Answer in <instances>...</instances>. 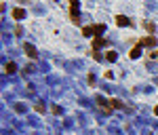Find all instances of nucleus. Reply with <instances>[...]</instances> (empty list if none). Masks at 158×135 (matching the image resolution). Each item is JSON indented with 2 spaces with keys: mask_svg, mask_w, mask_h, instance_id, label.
Listing matches in <instances>:
<instances>
[{
  "mask_svg": "<svg viewBox=\"0 0 158 135\" xmlns=\"http://www.w3.org/2000/svg\"><path fill=\"white\" fill-rule=\"evenodd\" d=\"M82 34H84V36H91V34L95 36V30H93V25H86V28H82Z\"/></svg>",
  "mask_w": 158,
  "mask_h": 135,
  "instance_id": "9d476101",
  "label": "nucleus"
},
{
  "mask_svg": "<svg viewBox=\"0 0 158 135\" xmlns=\"http://www.w3.org/2000/svg\"><path fill=\"white\" fill-rule=\"evenodd\" d=\"M11 15H13V19L21 21V19L25 17V11H23V8H13V13H11Z\"/></svg>",
  "mask_w": 158,
  "mask_h": 135,
  "instance_id": "7ed1b4c3",
  "label": "nucleus"
},
{
  "mask_svg": "<svg viewBox=\"0 0 158 135\" xmlns=\"http://www.w3.org/2000/svg\"><path fill=\"white\" fill-rule=\"evenodd\" d=\"M93 30H95V36H99V34L106 32V25L103 23H97V25H93Z\"/></svg>",
  "mask_w": 158,
  "mask_h": 135,
  "instance_id": "6e6552de",
  "label": "nucleus"
},
{
  "mask_svg": "<svg viewBox=\"0 0 158 135\" xmlns=\"http://www.w3.org/2000/svg\"><path fill=\"white\" fill-rule=\"evenodd\" d=\"M137 45L139 46H154L156 45V38H154V36H148V38H141Z\"/></svg>",
  "mask_w": 158,
  "mask_h": 135,
  "instance_id": "f257e3e1",
  "label": "nucleus"
},
{
  "mask_svg": "<svg viewBox=\"0 0 158 135\" xmlns=\"http://www.w3.org/2000/svg\"><path fill=\"white\" fill-rule=\"evenodd\" d=\"M78 4V0H70V6H76Z\"/></svg>",
  "mask_w": 158,
  "mask_h": 135,
  "instance_id": "4468645a",
  "label": "nucleus"
},
{
  "mask_svg": "<svg viewBox=\"0 0 158 135\" xmlns=\"http://www.w3.org/2000/svg\"><path fill=\"white\" fill-rule=\"evenodd\" d=\"M106 59H108V61H116V59H118V55H116L114 51H108V53H106Z\"/></svg>",
  "mask_w": 158,
  "mask_h": 135,
  "instance_id": "9b49d317",
  "label": "nucleus"
},
{
  "mask_svg": "<svg viewBox=\"0 0 158 135\" xmlns=\"http://www.w3.org/2000/svg\"><path fill=\"white\" fill-rule=\"evenodd\" d=\"M4 72H6V74H13V72H17V66H15L13 61H8V63L4 66Z\"/></svg>",
  "mask_w": 158,
  "mask_h": 135,
  "instance_id": "0eeeda50",
  "label": "nucleus"
},
{
  "mask_svg": "<svg viewBox=\"0 0 158 135\" xmlns=\"http://www.w3.org/2000/svg\"><path fill=\"white\" fill-rule=\"evenodd\" d=\"M154 114H156V116H158V106H156V108H154Z\"/></svg>",
  "mask_w": 158,
  "mask_h": 135,
  "instance_id": "2eb2a0df",
  "label": "nucleus"
},
{
  "mask_svg": "<svg viewBox=\"0 0 158 135\" xmlns=\"http://www.w3.org/2000/svg\"><path fill=\"white\" fill-rule=\"evenodd\" d=\"M146 28H148V32H154V30H156V25H154V23H146Z\"/></svg>",
  "mask_w": 158,
  "mask_h": 135,
  "instance_id": "f8f14e48",
  "label": "nucleus"
},
{
  "mask_svg": "<svg viewBox=\"0 0 158 135\" xmlns=\"http://www.w3.org/2000/svg\"><path fill=\"white\" fill-rule=\"evenodd\" d=\"M106 45H108V40L101 38V36H97V38L93 40V49H101V46H106Z\"/></svg>",
  "mask_w": 158,
  "mask_h": 135,
  "instance_id": "20e7f679",
  "label": "nucleus"
},
{
  "mask_svg": "<svg viewBox=\"0 0 158 135\" xmlns=\"http://www.w3.org/2000/svg\"><path fill=\"white\" fill-rule=\"evenodd\" d=\"M23 51H25V55L32 57V59H36V55H38V51H36L32 45H23Z\"/></svg>",
  "mask_w": 158,
  "mask_h": 135,
  "instance_id": "f03ea898",
  "label": "nucleus"
},
{
  "mask_svg": "<svg viewBox=\"0 0 158 135\" xmlns=\"http://www.w3.org/2000/svg\"><path fill=\"white\" fill-rule=\"evenodd\" d=\"M108 103H110V108H122V101H120V99H116V97H112Z\"/></svg>",
  "mask_w": 158,
  "mask_h": 135,
  "instance_id": "1a4fd4ad",
  "label": "nucleus"
},
{
  "mask_svg": "<svg viewBox=\"0 0 158 135\" xmlns=\"http://www.w3.org/2000/svg\"><path fill=\"white\" fill-rule=\"evenodd\" d=\"M139 55H141V46H139V45L135 46V49H131V53H129V57H131V59H137Z\"/></svg>",
  "mask_w": 158,
  "mask_h": 135,
  "instance_id": "423d86ee",
  "label": "nucleus"
},
{
  "mask_svg": "<svg viewBox=\"0 0 158 135\" xmlns=\"http://www.w3.org/2000/svg\"><path fill=\"white\" fill-rule=\"evenodd\" d=\"M116 23H118L120 28H124V25H131V19H126L124 15H118L116 17Z\"/></svg>",
  "mask_w": 158,
  "mask_h": 135,
  "instance_id": "39448f33",
  "label": "nucleus"
},
{
  "mask_svg": "<svg viewBox=\"0 0 158 135\" xmlns=\"http://www.w3.org/2000/svg\"><path fill=\"white\" fill-rule=\"evenodd\" d=\"M91 55H93V57H95V59H101V55H99V53H97V49H93V51H91Z\"/></svg>",
  "mask_w": 158,
  "mask_h": 135,
  "instance_id": "ddd939ff",
  "label": "nucleus"
},
{
  "mask_svg": "<svg viewBox=\"0 0 158 135\" xmlns=\"http://www.w3.org/2000/svg\"><path fill=\"white\" fill-rule=\"evenodd\" d=\"M19 2H25V0H19Z\"/></svg>",
  "mask_w": 158,
  "mask_h": 135,
  "instance_id": "dca6fc26",
  "label": "nucleus"
}]
</instances>
